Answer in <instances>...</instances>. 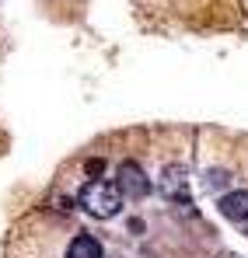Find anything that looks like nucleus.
Wrapping results in <instances>:
<instances>
[{
  "mask_svg": "<svg viewBox=\"0 0 248 258\" xmlns=\"http://www.w3.org/2000/svg\"><path fill=\"white\" fill-rule=\"evenodd\" d=\"M81 206L98 220H109L123 210V192L116 188V181H105V178H91L81 188Z\"/></svg>",
  "mask_w": 248,
  "mask_h": 258,
  "instance_id": "1",
  "label": "nucleus"
},
{
  "mask_svg": "<svg viewBox=\"0 0 248 258\" xmlns=\"http://www.w3.org/2000/svg\"><path fill=\"white\" fill-rule=\"evenodd\" d=\"M116 188L123 192V199H147L151 196V178L143 174L140 164H133V161H123L119 164V171H116Z\"/></svg>",
  "mask_w": 248,
  "mask_h": 258,
  "instance_id": "2",
  "label": "nucleus"
},
{
  "mask_svg": "<svg viewBox=\"0 0 248 258\" xmlns=\"http://www.w3.org/2000/svg\"><path fill=\"white\" fill-rule=\"evenodd\" d=\"M217 206H220V213L227 216L231 223H238V227H248V192H241V188H234V192H224Z\"/></svg>",
  "mask_w": 248,
  "mask_h": 258,
  "instance_id": "3",
  "label": "nucleus"
},
{
  "mask_svg": "<svg viewBox=\"0 0 248 258\" xmlns=\"http://www.w3.org/2000/svg\"><path fill=\"white\" fill-rule=\"evenodd\" d=\"M161 188H165L168 199L189 203V181H185V171H182V168H168V171L161 174Z\"/></svg>",
  "mask_w": 248,
  "mask_h": 258,
  "instance_id": "4",
  "label": "nucleus"
},
{
  "mask_svg": "<svg viewBox=\"0 0 248 258\" xmlns=\"http://www.w3.org/2000/svg\"><path fill=\"white\" fill-rule=\"evenodd\" d=\"M67 258H105V251H102V244L91 234H77L67 244Z\"/></svg>",
  "mask_w": 248,
  "mask_h": 258,
  "instance_id": "5",
  "label": "nucleus"
}]
</instances>
